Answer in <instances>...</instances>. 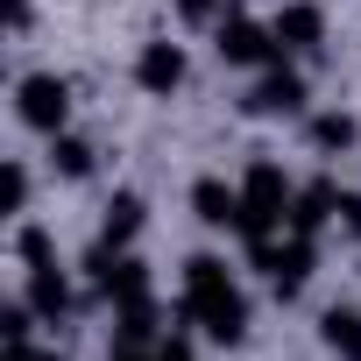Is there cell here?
Listing matches in <instances>:
<instances>
[{
  "label": "cell",
  "mask_w": 361,
  "mask_h": 361,
  "mask_svg": "<svg viewBox=\"0 0 361 361\" xmlns=\"http://www.w3.org/2000/svg\"><path fill=\"white\" fill-rule=\"evenodd\" d=\"M29 121H57V85H50V78L29 85Z\"/></svg>",
  "instance_id": "1"
}]
</instances>
